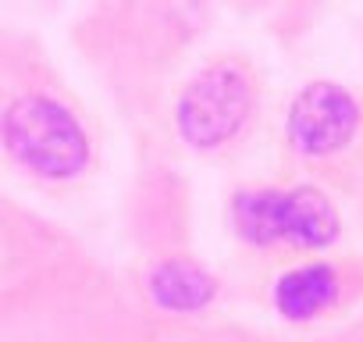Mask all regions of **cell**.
Segmentation results:
<instances>
[{
	"label": "cell",
	"instance_id": "cell-1",
	"mask_svg": "<svg viewBox=\"0 0 363 342\" xmlns=\"http://www.w3.org/2000/svg\"><path fill=\"white\" fill-rule=\"evenodd\" d=\"M0 143L4 150L40 179L65 182L86 171L89 136L82 121L54 96H18L0 114Z\"/></svg>",
	"mask_w": 363,
	"mask_h": 342
},
{
	"label": "cell",
	"instance_id": "cell-2",
	"mask_svg": "<svg viewBox=\"0 0 363 342\" xmlns=\"http://www.w3.org/2000/svg\"><path fill=\"white\" fill-rule=\"evenodd\" d=\"M232 221L239 236L257 246L289 243L303 250H320L338 236V211L313 186L239 193L232 204Z\"/></svg>",
	"mask_w": 363,
	"mask_h": 342
},
{
	"label": "cell",
	"instance_id": "cell-3",
	"mask_svg": "<svg viewBox=\"0 0 363 342\" xmlns=\"http://www.w3.org/2000/svg\"><path fill=\"white\" fill-rule=\"evenodd\" d=\"M253 114V82L250 75L232 65L218 61L189 79L174 104L178 132L196 150H218L232 143Z\"/></svg>",
	"mask_w": 363,
	"mask_h": 342
},
{
	"label": "cell",
	"instance_id": "cell-4",
	"mask_svg": "<svg viewBox=\"0 0 363 342\" xmlns=\"http://www.w3.org/2000/svg\"><path fill=\"white\" fill-rule=\"evenodd\" d=\"M363 121V107L359 100L338 86V82H310L296 93L292 107H289V143L299 157L310 160H324L342 153Z\"/></svg>",
	"mask_w": 363,
	"mask_h": 342
},
{
	"label": "cell",
	"instance_id": "cell-5",
	"mask_svg": "<svg viewBox=\"0 0 363 342\" xmlns=\"http://www.w3.org/2000/svg\"><path fill=\"white\" fill-rule=\"evenodd\" d=\"M214 292H218V282L193 260H164L150 275V296L164 310H178V314L203 310L214 299Z\"/></svg>",
	"mask_w": 363,
	"mask_h": 342
},
{
	"label": "cell",
	"instance_id": "cell-6",
	"mask_svg": "<svg viewBox=\"0 0 363 342\" xmlns=\"http://www.w3.org/2000/svg\"><path fill=\"white\" fill-rule=\"evenodd\" d=\"M338 296V275L328 264H303L296 271H289L278 289H274V303L285 317L292 321H310L320 310H328Z\"/></svg>",
	"mask_w": 363,
	"mask_h": 342
}]
</instances>
